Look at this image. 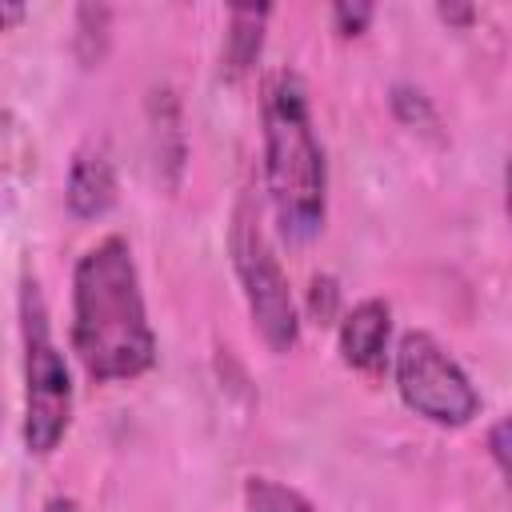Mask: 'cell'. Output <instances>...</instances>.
Segmentation results:
<instances>
[{
  "label": "cell",
  "mask_w": 512,
  "mask_h": 512,
  "mask_svg": "<svg viewBox=\"0 0 512 512\" xmlns=\"http://www.w3.org/2000/svg\"><path fill=\"white\" fill-rule=\"evenodd\" d=\"M272 8L268 4H236L228 8V32H224V76L240 80L252 72L264 48V24Z\"/></svg>",
  "instance_id": "8"
},
{
  "label": "cell",
  "mask_w": 512,
  "mask_h": 512,
  "mask_svg": "<svg viewBox=\"0 0 512 512\" xmlns=\"http://www.w3.org/2000/svg\"><path fill=\"white\" fill-rule=\"evenodd\" d=\"M436 16L444 20V24H452V28H468L472 20H476V8L472 4H436Z\"/></svg>",
  "instance_id": "14"
},
{
  "label": "cell",
  "mask_w": 512,
  "mask_h": 512,
  "mask_svg": "<svg viewBox=\"0 0 512 512\" xmlns=\"http://www.w3.org/2000/svg\"><path fill=\"white\" fill-rule=\"evenodd\" d=\"M388 104H392V116H396L404 128L440 140V112L432 108V100H428L420 88H412V84H392Z\"/></svg>",
  "instance_id": "10"
},
{
  "label": "cell",
  "mask_w": 512,
  "mask_h": 512,
  "mask_svg": "<svg viewBox=\"0 0 512 512\" xmlns=\"http://www.w3.org/2000/svg\"><path fill=\"white\" fill-rule=\"evenodd\" d=\"M392 380L416 416H424L436 428H464L480 412V392L468 380V372L456 364V356L432 336V332H404L392 352Z\"/></svg>",
  "instance_id": "5"
},
{
  "label": "cell",
  "mask_w": 512,
  "mask_h": 512,
  "mask_svg": "<svg viewBox=\"0 0 512 512\" xmlns=\"http://www.w3.org/2000/svg\"><path fill=\"white\" fill-rule=\"evenodd\" d=\"M40 512H84V508H80V504H76L72 496H48Z\"/></svg>",
  "instance_id": "16"
},
{
  "label": "cell",
  "mask_w": 512,
  "mask_h": 512,
  "mask_svg": "<svg viewBox=\"0 0 512 512\" xmlns=\"http://www.w3.org/2000/svg\"><path fill=\"white\" fill-rule=\"evenodd\" d=\"M228 252H232V272L240 280L252 328L272 352H292L300 344V308L292 300L288 276L276 260V248L260 220V204L252 196H240L232 208Z\"/></svg>",
  "instance_id": "4"
},
{
  "label": "cell",
  "mask_w": 512,
  "mask_h": 512,
  "mask_svg": "<svg viewBox=\"0 0 512 512\" xmlns=\"http://www.w3.org/2000/svg\"><path fill=\"white\" fill-rule=\"evenodd\" d=\"M388 340H392V304L380 300V296L356 300V304L340 316V324H336L340 360H344L352 372H364V376L384 372Z\"/></svg>",
  "instance_id": "6"
},
{
  "label": "cell",
  "mask_w": 512,
  "mask_h": 512,
  "mask_svg": "<svg viewBox=\"0 0 512 512\" xmlns=\"http://www.w3.org/2000/svg\"><path fill=\"white\" fill-rule=\"evenodd\" d=\"M264 192L288 244H308L328 220V160L312 124L308 84L296 68H276L260 96Z\"/></svg>",
  "instance_id": "2"
},
{
  "label": "cell",
  "mask_w": 512,
  "mask_h": 512,
  "mask_svg": "<svg viewBox=\"0 0 512 512\" xmlns=\"http://www.w3.org/2000/svg\"><path fill=\"white\" fill-rule=\"evenodd\" d=\"M64 200L76 220H100L116 204V168L104 144L76 148L64 180Z\"/></svg>",
  "instance_id": "7"
},
{
  "label": "cell",
  "mask_w": 512,
  "mask_h": 512,
  "mask_svg": "<svg viewBox=\"0 0 512 512\" xmlns=\"http://www.w3.org/2000/svg\"><path fill=\"white\" fill-rule=\"evenodd\" d=\"M372 16H376V8L368 0H340V4H332V24H336L340 36H360L372 24Z\"/></svg>",
  "instance_id": "12"
},
{
  "label": "cell",
  "mask_w": 512,
  "mask_h": 512,
  "mask_svg": "<svg viewBox=\"0 0 512 512\" xmlns=\"http://www.w3.org/2000/svg\"><path fill=\"white\" fill-rule=\"evenodd\" d=\"M308 316L316 324L340 320V284H336V276H328V272L312 276V284H308Z\"/></svg>",
  "instance_id": "11"
},
{
  "label": "cell",
  "mask_w": 512,
  "mask_h": 512,
  "mask_svg": "<svg viewBox=\"0 0 512 512\" xmlns=\"http://www.w3.org/2000/svg\"><path fill=\"white\" fill-rule=\"evenodd\" d=\"M24 16H28V8H24V4H0V32L16 28Z\"/></svg>",
  "instance_id": "15"
},
{
  "label": "cell",
  "mask_w": 512,
  "mask_h": 512,
  "mask_svg": "<svg viewBox=\"0 0 512 512\" xmlns=\"http://www.w3.org/2000/svg\"><path fill=\"white\" fill-rule=\"evenodd\" d=\"M20 372H24V412L20 440L32 456H52L72 428V372L52 340L48 304L32 276L20 284Z\"/></svg>",
  "instance_id": "3"
},
{
  "label": "cell",
  "mask_w": 512,
  "mask_h": 512,
  "mask_svg": "<svg viewBox=\"0 0 512 512\" xmlns=\"http://www.w3.org/2000/svg\"><path fill=\"white\" fill-rule=\"evenodd\" d=\"M72 352L92 384L140 380L156 364L140 268L120 232L96 240L72 268Z\"/></svg>",
  "instance_id": "1"
},
{
  "label": "cell",
  "mask_w": 512,
  "mask_h": 512,
  "mask_svg": "<svg viewBox=\"0 0 512 512\" xmlns=\"http://www.w3.org/2000/svg\"><path fill=\"white\" fill-rule=\"evenodd\" d=\"M488 456L496 464L500 476H508V420H496L488 428Z\"/></svg>",
  "instance_id": "13"
},
{
  "label": "cell",
  "mask_w": 512,
  "mask_h": 512,
  "mask_svg": "<svg viewBox=\"0 0 512 512\" xmlns=\"http://www.w3.org/2000/svg\"><path fill=\"white\" fill-rule=\"evenodd\" d=\"M244 508L248 512H316V504L300 488L272 480V476H248L244 480Z\"/></svg>",
  "instance_id": "9"
}]
</instances>
